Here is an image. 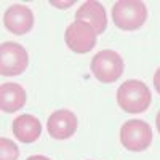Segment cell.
I'll use <instances>...</instances> for the list:
<instances>
[{
  "label": "cell",
  "instance_id": "cell-1",
  "mask_svg": "<svg viewBox=\"0 0 160 160\" xmlns=\"http://www.w3.org/2000/svg\"><path fill=\"white\" fill-rule=\"evenodd\" d=\"M151 102V88L141 80H125L117 90V104L127 114H142L149 109Z\"/></svg>",
  "mask_w": 160,
  "mask_h": 160
},
{
  "label": "cell",
  "instance_id": "cell-2",
  "mask_svg": "<svg viewBox=\"0 0 160 160\" xmlns=\"http://www.w3.org/2000/svg\"><path fill=\"white\" fill-rule=\"evenodd\" d=\"M148 19V8L139 0H120L112 7V22L122 31H136Z\"/></svg>",
  "mask_w": 160,
  "mask_h": 160
},
{
  "label": "cell",
  "instance_id": "cell-3",
  "mask_svg": "<svg viewBox=\"0 0 160 160\" xmlns=\"http://www.w3.org/2000/svg\"><path fill=\"white\" fill-rule=\"evenodd\" d=\"M91 72L99 82L112 83L122 77L125 71V62L122 56L114 50H101L91 59Z\"/></svg>",
  "mask_w": 160,
  "mask_h": 160
},
{
  "label": "cell",
  "instance_id": "cell-4",
  "mask_svg": "<svg viewBox=\"0 0 160 160\" xmlns=\"http://www.w3.org/2000/svg\"><path fill=\"white\" fill-rule=\"evenodd\" d=\"M120 142L130 152H142L152 144L151 125L144 120L131 118L120 127Z\"/></svg>",
  "mask_w": 160,
  "mask_h": 160
},
{
  "label": "cell",
  "instance_id": "cell-5",
  "mask_svg": "<svg viewBox=\"0 0 160 160\" xmlns=\"http://www.w3.org/2000/svg\"><path fill=\"white\" fill-rule=\"evenodd\" d=\"M29 64L26 48L16 42H3L0 45V74L3 77L19 75Z\"/></svg>",
  "mask_w": 160,
  "mask_h": 160
},
{
  "label": "cell",
  "instance_id": "cell-6",
  "mask_svg": "<svg viewBox=\"0 0 160 160\" xmlns=\"http://www.w3.org/2000/svg\"><path fill=\"white\" fill-rule=\"evenodd\" d=\"M64 42L69 50L78 55H85L91 51L96 45V32L95 29L82 21H74L68 26L64 32Z\"/></svg>",
  "mask_w": 160,
  "mask_h": 160
},
{
  "label": "cell",
  "instance_id": "cell-7",
  "mask_svg": "<svg viewBox=\"0 0 160 160\" xmlns=\"http://www.w3.org/2000/svg\"><path fill=\"white\" fill-rule=\"evenodd\" d=\"M3 24L11 34L24 35L34 28V13L26 5H11L3 15Z\"/></svg>",
  "mask_w": 160,
  "mask_h": 160
},
{
  "label": "cell",
  "instance_id": "cell-8",
  "mask_svg": "<svg viewBox=\"0 0 160 160\" xmlns=\"http://www.w3.org/2000/svg\"><path fill=\"white\" fill-rule=\"evenodd\" d=\"M77 117L68 109H59L51 112L47 122L48 135L55 139H68L77 131Z\"/></svg>",
  "mask_w": 160,
  "mask_h": 160
},
{
  "label": "cell",
  "instance_id": "cell-9",
  "mask_svg": "<svg viewBox=\"0 0 160 160\" xmlns=\"http://www.w3.org/2000/svg\"><path fill=\"white\" fill-rule=\"evenodd\" d=\"M75 21L87 22L95 29L96 34H102L106 31V26H108L106 10L96 0H88V2H83L80 5V8L75 13Z\"/></svg>",
  "mask_w": 160,
  "mask_h": 160
},
{
  "label": "cell",
  "instance_id": "cell-10",
  "mask_svg": "<svg viewBox=\"0 0 160 160\" xmlns=\"http://www.w3.org/2000/svg\"><path fill=\"white\" fill-rule=\"evenodd\" d=\"M13 135L21 142L31 144L35 142L42 135V123L40 120L31 114L18 115L13 120Z\"/></svg>",
  "mask_w": 160,
  "mask_h": 160
},
{
  "label": "cell",
  "instance_id": "cell-11",
  "mask_svg": "<svg viewBox=\"0 0 160 160\" xmlns=\"http://www.w3.org/2000/svg\"><path fill=\"white\" fill-rule=\"evenodd\" d=\"M28 95L19 83H2L0 87V109L3 112H16L24 108Z\"/></svg>",
  "mask_w": 160,
  "mask_h": 160
},
{
  "label": "cell",
  "instance_id": "cell-12",
  "mask_svg": "<svg viewBox=\"0 0 160 160\" xmlns=\"http://www.w3.org/2000/svg\"><path fill=\"white\" fill-rule=\"evenodd\" d=\"M19 157V149L8 138H0V160H18Z\"/></svg>",
  "mask_w": 160,
  "mask_h": 160
},
{
  "label": "cell",
  "instance_id": "cell-13",
  "mask_svg": "<svg viewBox=\"0 0 160 160\" xmlns=\"http://www.w3.org/2000/svg\"><path fill=\"white\" fill-rule=\"evenodd\" d=\"M154 87H155V90H157V93L160 95V68L155 71V74H154Z\"/></svg>",
  "mask_w": 160,
  "mask_h": 160
},
{
  "label": "cell",
  "instance_id": "cell-14",
  "mask_svg": "<svg viewBox=\"0 0 160 160\" xmlns=\"http://www.w3.org/2000/svg\"><path fill=\"white\" fill-rule=\"evenodd\" d=\"M26 160H51V158H48L45 155H31V157H28Z\"/></svg>",
  "mask_w": 160,
  "mask_h": 160
},
{
  "label": "cell",
  "instance_id": "cell-15",
  "mask_svg": "<svg viewBox=\"0 0 160 160\" xmlns=\"http://www.w3.org/2000/svg\"><path fill=\"white\" fill-rule=\"evenodd\" d=\"M155 125H157V131L160 133V111H158V114L155 117Z\"/></svg>",
  "mask_w": 160,
  "mask_h": 160
}]
</instances>
